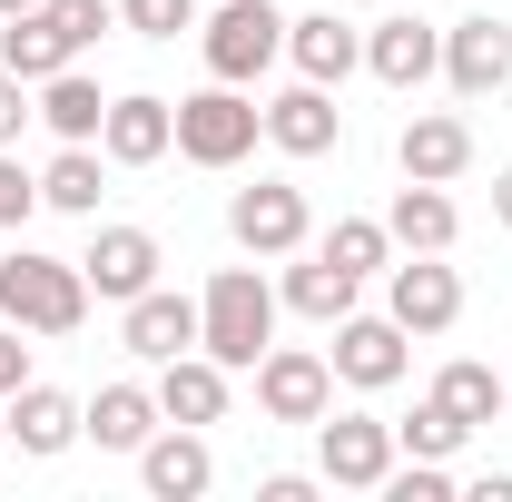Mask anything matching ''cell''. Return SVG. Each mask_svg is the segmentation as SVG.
Returning a JSON list of instances; mask_svg holds the SVG:
<instances>
[{"mask_svg": "<svg viewBox=\"0 0 512 502\" xmlns=\"http://www.w3.org/2000/svg\"><path fill=\"white\" fill-rule=\"evenodd\" d=\"M227 394H237V375H227L207 345H188V355L158 365V414H168V424H197V434L227 424Z\"/></svg>", "mask_w": 512, "mask_h": 502, "instance_id": "cell-15", "label": "cell"}, {"mask_svg": "<svg viewBox=\"0 0 512 502\" xmlns=\"http://www.w3.org/2000/svg\"><path fill=\"white\" fill-rule=\"evenodd\" d=\"M99 148H109V168H158V158L178 148V99H158V89H128V99H109Z\"/></svg>", "mask_w": 512, "mask_h": 502, "instance_id": "cell-13", "label": "cell"}, {"mask_svg": "<svg viewBox=\"0 0 512 502\" xmlns=\"http://www.w3.org/2000/svg\"><path fill=\"white\" fill-rule=\"evenodd\" d=\"M10 443H20V453H30V463H50V453H69V443H79V394H60V384H20V394H10Z\"/></svg>", "mask_w": 512, "mask_h": 502, "instance_id": "cell-23", "label": "cell"}, {"mask_svg": "<svg viewBox=\"0 0 512 502\" xmlns=\"http://www.w3.org/2000/svg\"><path fill=\"white\" fill-rule=\"evenodd\" d=\"M138 483L158 502H197L207 483H217V453H207V434L197 424H158V434L138 443Z\"/></svg>", "mask_w": 512, "mask_h": 502, "instance_id": "cell-18", "label": "cell"}, {"mask_svg": "<svg viewBox=\"0 0 512 502\" xmlns=\"http://www.w3.org/2000/svg\"><path fill=\"white\" fill-rule=\"evenodd\" d=\"M158 424H168V414H158V384H99V394L79 404V443H99V453H138Z\"/></svg>", "mask_w": 512, "mask_h": 502, "instance_id": "cell-22", "label": "cell"}, {"mask_svg": "<svg viewBox=\"0 0 512 502\" xmlns=\"http://www.w3.org/2000/svg\"><path fill=\"white\" fill-rule=\"evenodd\" d=\"M119 30H138V40H178V30H197V0H119Z\"/></svg>", "mask_w": 512, "mask_h": 502, "instance_id": "cell-31", "label": "cell"}, {"mask_svg": "<svg viewBox=\"0 0 512 502\" xmlns=\"http://www.w3.org/2000/svg\"><path fill=\"white\" fill-rule=\"evenodd\" d=\"M394 453H404V443H394L384 414H335V404L316 414V473L335 483V493H384Z\"/></svg>", "mask_w": 512, "mask_h": 502, "instance_id": "cell-5", "label": "cell"}, {"mask_svg": "<svg viewBox=\"0 0 512 502\" xmlns=\"http://www.w3.org/2000/svg\"><path fill=\"white\" fill-rule=\"evenodd\" d=\"M444 89H453V99H503V89H512V30H503V10H473V20L444 30Z\"/></svg>", "mask_w": 512, "mask_h": 502, "instance_id": "cell-11", "label": "cell"}, {"mask_svg": "<svg viewBox=\"0 0 512 502\" xmlns=\"http://www.w3.org/2000/svg\"><path fill=\"white\" fill-rule=\"evenodd\" d=\"M99 197H109V148L60 138V158L40 168V207H60V217H99Z\"/></svg>", "mask_w": 512, "mask_h": 502, "instance_id": "cell-24", "label": "cell"}, {"mask_svg": "<svg viewBox=\"0 0 512 502\" xmlns=\"http://www.w3.org/2000/svg\"><path fill=\"white\" fill-rule=\"evenodd\" d=\"M384 237H394V256H453V237H463V207H453V188H434V178H404V188H394V207H384Z\"/></svg>", "mask_w": 512, "mask_h": 502, "instance_id": "cell-19", "label": "cell"}, {"mask_svg": "<svg viewBox=\"0 0 512 502\" xmlns=\"http://www.w3.org/2000/svg\"><path fill=\"white\" fill-rule=\"evenodd\" d=\"M276 286L256 276V266H217L207 276V296H197V345L227 365V375H256V355L276 345Z\"/></svg>", "mask_w": 512, "mask_h": 502, "instance_id": "cell-1", "label": "cell"}, {"mask_svg": "<svg viewBox=\"0 0 512 502\" xmlns=\"http://www.w3.org/2000/svg\"><path fill=\"white\" fill-rule=\"evenodd\" d=\"M40 119V89L20 79V69H0V148H20V128Z\"/></svg>", "mask_w": 512, "mask_h": 502, "instance_id": "cell-32", "label": "cell"}, {"mask_svg": "<svg viewBox=\"0 0 512 502\" xmlns=\"http://www.w3.org/2000/svg\"><path fill=\"white\" fill-rule=\"evenodd\" d=\"M434 404H444L453 424H473V434H483V424H493V414L512 404V384L493 375V365H473V355H453L444 375H434Z\"/></svg>", "mask_w": 512, "mask_h": 502, "instance_id": "cell-27", "label": "cell"}, {"mask_svg": "<svg viewBox=\"0 0 512 502\" xmlns=\"http://www.w3.org/2000/svg\"><path fill=\"white\" fill-rule=\"evenodd\" d=\"M119 345L138 355V365H168V355H188V345H197V296H178V286H148V296H128V306H119Z\"/></svg>", "mask_w": 512, "mask_h": 502, "instance_id": "cell-16", "label": "cell"}, {"mask_svg": "<svg viewBox=\"0 0 512 502\" xmlns=\"http://www.w3.org/2000/svg\"><path fill=\"white\" fill-rule=\"evenodd\" d=\"M473 502H512V473H483V483H473Z\"/></svg>", "mask_w": 512, "mask_h": 502, "instance_id": "cell-36", "label": "cell"}, {"mask_svg": "<svg viewBox=\"0 0 512 502\" xmlns=\"http://www.w3.org/2000/svg\"><path fill=\"white\" fill-rule=\"evenodd\" d=\"M493 217H503V227H512V168H503V178H493Z\"/></svg>", "mask_w": 512, "mask_h": 502, "instance_id": "cell-37", "label": "cell"}, {"mask_svg": "<svg viewBox=\"0 0 512 502\" xmlns=\"http://www.w3.org/2000/svg\"><path fill=\"white\" fill-rule=\"evenodd\" d=\"M503 384H512V375H503ZM503 414H512V404H503Z\"/></svg>", "mask_w": 512, "mask_h": 502, "instance_id": "cell-40", "label": "cell"}, {"mask_svg": "<svg viewBox=\"0 0 512 502\" xmlns=\"http://www.w3.org/2000/svg\"><path fill=\"white\" fill-rule=\"evenodd\" d=\"M30 207H40V178L0 148V227H30Z\"/></svg>", "mask_w": 512, "mask_h": 502, "instance_id": "cell-33", "label": "cell"}, {"mask_svg": "<svg viewBox=\"0 0 512 502\" xmlns=\"http://www.w3.org/2000/svg\"><path fill=\"white\" fill-rule=\"evenodd\" d=\"M286 60H296V79H316V89H345L365 69V30L335 20V10H306V20H286Z\"/></svg>", "mask_w": 512, "mask_h": 502, "instance_id": "cell-20", "label": "cell"}, {"mask_svg": "<svg viewBox=\"0 0 512 502\" xmlns=\"http://www.w3.org/2000/svg\"><path fill=\"white\" fill-rule=\"evenodd\" d=\"M316 247L335 256V266H355V276H384V266H394V237H384V217H335Z\"/></svg>", "mask_w": 512, "mask_h": 502, "instance_id": "cell-28", "label": "cell"}, {"mask_svg": "<svg viewBox=\"0 0 512 502\" xmlns=\"http://www.w3.org/2000/svg\"><path fill=\"white\" fill-rule=\"evenodd\" d=\"M325 365H335V384H355V394H384V384L414 375V335L394 325V315H335V345H325Z\"/></svg>", "mask_w": 512, "mask_h": 502, "instance_id": "cell-6", "label": "cell"}, {"mask_svg": "<svg viewBox=\"0 0 512 502\" xmlns=\"http://www.w3.org/2000/svg\"><path fill=\"white\" fill-rule=\"evenodd\" d=\"M394 443H404V453H424V463H453V453H463V443H473V424H453L444 404H434V394H424V404H414V414H404V424H394Z\"/></svg>", "mask_w": 512, "mask_h": 502, "instance_id": "cell-29", "label": "cell"}, {"mask_svg": "<svg viewBox=\"0 0 512 502\" xmlns=\"http://www.w3.org/2000/svg\"><path fill=\"white\" fill-rule=\"evenodd\" d=\"M365 69H375L384 89H424V79H444V30L414 20V10L365 20Z\"/></svg>", "mask_w": 512, "mask_h": 502, "instance_id": "cell-12", "label": "cell"}, {"mask_svg": "<svg viewBox=\"0 0 512 502\" xmlns=\"http://www.w3.org/2000/svg\"><path fill=\"white\" fill-rule=\"evenodd\" d=\"M20 384H30V325H10V315H0V404H10Z\"/></svg>", "mask_w": 512, "mask_h": 502, "instance_id": "cell-34", "label": "cell"}, {"mask_svg": "<svg viewBox=\"0 0 512 502\" xmlns=\"http://www.w3.org/2000/svg\"><path fill=\"white\" fill-rule=\"evenodd\" d=\"M256 138H266V109H256L247 89L207 79V89L178 99V158H188V168H247Z\"/></svg>", "mask_w": 512, "mask_h": 502, "instance_id": "cell-4", "label": "cell"}, {"mask_svg": "<svg viewBox=\"0 0 512 502\" xmlns=\"http://www.w3.org/2000/svg\"><path fill=\"white\" fill-rule=\"evenodd\" d=\"M325 404H335V365L316 345H266L256 355V414L266 424H316Z\"/></svg>", "mask_w": 512, "mask_h": 502, "instance_id": "cell-8", "label": "cell"}, {"mask_svg": "<svg viewBox=\"0 0 512 502\" xmlns=\"http://www.w3.org/2000/svg\"><path fill=\"white\" fill-rule=\"evenodd\" d=\"M89 276H79V256H50V247H10L0 256V315L10 325H30V335H79L89 325Z\"/></svg>", "mask_w": 512, "mask_h": 502, "instance_id": "cell-2", "label": "cell"}, {"mask_svg": "<svg viewBox=\"0 0 512 502\" xmlns=\"http://www.w3.org/2000/svg\"><path fill=\"white\" fill-rule=\"evenodd\" d=\"M256 502H316V483H306V473H266V483H256Z\"/></svg>", "mask_w": 512, "mask_h": 502, "instance_id": "cell-35", "label": "cell"}, {"mask_svg": "<svg viewBox=\"0 0 512 502\" xmlns=\"http://www.w3.org/2000/svg\"><path fill=\"white\" fill-rule=\"evenodd\" d=\"M40 10H50V30H60L79 60H89V50H99V40L119 30V0H40Z\"/></svg>", "mask_w": 512, "mask_h": 502, "instance_id": "cell-30", "label": "cell"}, {"mask_svg": "<svg viewBox=\"0 0 512 502\" xmlns=\"http://www.w3.org/2000/svg\"><path fill=\"white\" fill-rule=\"evenodd\" d=\"M158 266H168V247H158V227H99L89 237V256H79V276H89V296L99 306H128V296H148L158 286Z\"/></svg>", "mask_w": 512, "mask_h": 502, "instance_id": "cell-10", "label": "cell"}, {"mask_svg": "<svg viewBox=\"0 0 512 502\" xmlns=\"http://www.w3.org/2000/svg\"><path fill=\"white\" fill-rule=\"evenodd\" d=\"M355 296H365V276H355V266H335L325 247H296V256H286V276H276V306L306 315V325L355 315Z\"/></svg>", "mask_w": 512, "mask_h": 502, "instance_id": "cell-17", "label": "cell"}, {"mask_svg": "<svg viewBox=\"0 0 512 502\" xmlns=\"http://www.w3.org/2000/svg\"><path fill=\"white\" fill-rule=\"evenodd\" d=\"M99 119H109V99H99V79L79 60L40 79V128H50V138H89V148H99Z\"/></svg>", "mask_w": 512, "mask_h": 502, "instance_id": "cell-25", "label": "cell"}, {"mask_svg": "<svg viewBox=\"0 0 512 502\" xmlns=\"http://www.w3.org/2000/svg\"><path fill=\"white\" fill-rule=\"evenodd\" d=\"M227 237H237L247 256H296L306 237H316V207H306L296 178H256V188L227 197Z\"/></svg>", "mask_w": 512, "mask_h": 502, "instance_id": "cell-7", "label": "cell"}, {"mask_svg": "<svg viewBox=\"0 0 512 502\" xmlns=\"http://www.w3.org/2000/svg\"><path fill=\"white\" fill-rule=\"evenodd\" d=\"M384 315L404 335H453L463 325V276H453L444 256H394L384 266Z\"/></svg>", "mask_w": 512, "mask_h": 502, "instance_id": "cell-9", "label": "cell"}, {"mask_svg": "<svg viewBox=\"0 0 512 502\" xmlns=\"http://www.w3.org/2000/svg\"><path fill=\"white\" fill-rule=\"evenodd\" d=\"M0 443H10V404H0Z\"/></svg>", "mask_w": 512, "mask_h": 502, "instance_id": "cell-39", "label": "cell"}, {"mask_svg": "<svg viewBox=\"0 0 512 502\" xmlns=\"http://www.w3.org/2000/svg\"><path fill=\"white\" fill-rule=\"evenodd\" d=\"M197 60H207V79H227V89H256L266 69L286 60V10L276 0H217L197 20Z\"/></svg>", "mask_w": 512, "mask_h": 502, "instance_id": "cell-3", "label": "cell"}, {"mask_svg": "<svg viewBox=\"0 0 512 502\" xmlns=\"http://www.w3.org/2000/svg\"><path fill=\"white\" fill-rule=\"evenodd\" d=\"M69 60H79V50L50 30V10H10V20H0V69H20L30 89H40L50 69H69Z\"/></svg>", "mask_w": 512, "mask_h": 502, "instance_id": "cell-26", "label": "cell"}, {"mask_svg": "<svg viewBox=\"0 0 512 502\" xmlns=\"http://www.w3.org/2000/svg\"><path fill=\"white\" fill-rule=\"evenodd\" d=\"M10 10H40V0H0V20H10Z\"/></svg>", "mask_w": 512, "mask_h": 502, "instance_id": "cell-38", "label": "cell"}, {"mask_svg": "<svg viewBox=\"0 0 512 502\" xmlns=\"http://www.w3.org/2000/svg\"><path fill=\"white\" fill-rule=\"evenodd\" d=\"M266 148H286V158H325V148H345V109H335V89H316V79L276 89V99H266Z\"/></svg>", "mask_w": 512, "mask_h": 502, "instance_id": "cell-14", "label": "cell"}, {"mask_svg": "<svg viewBox=\"0 0 512 502\" xmlns=\"http://www.w3.org/2000/svg\"><path fill=\"white\" fill-rule=\"evenodd\" d=\"M394 168H404V178L453 188V178L473 168V128L453 119V109H414V119H404V138H394Z\"/></svg>", "mask_w": 512, "mask_h": 502, "instance_id": "cell-21", "label": "cell"}]
</instances>
